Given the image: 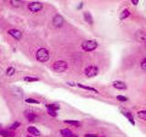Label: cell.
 <instances>
[{
	"mask_svg": "<svg viewBox=\"0 0 146 137\" xmlns=\"http://www.w3.org/2000/svg\"><path fill=\"white\" fill-rule=\"evenodd\" d=\"M46 107L48 108V110H50V111H57L58 109H59V106H58V104H55V103L47 104Z\"/></svg>",
	"mask_w": 146,
	"mask_h": 137,
	"instance_id": "ac0fdd59",
	"label": "cell"
},
{
	"mask_svg": "<svg viewBox=\"0 0 146 137\" xmlns=\"http://www.w3.org/2000/svg\"><path fill=\"white\" fill-rule=\"evenodd\" d=\"M8 33L9 34L11 37H13L17 40H20L21 38H22V32L18 29H16V28H11L8 31Z\"/></svg>",
	"mask_w": 146,
	"mask_h": 137,
	"instance_id": "52a82bcc",
	"label": "cell"
},
{
	"mask_svg": "<svg viewBox=\"0 0 146 137\" xmlns=\"http://www.w3.org/2000/svg\"><path fill=\"white\" fill-rule=\"evenodd\" d=\"M141 67H142V68L146 71V58L144 59H142V61L141 62Z\"/></svg>",
	"mask_w": 146,
	"mask_h": 137,
	"instance_id": "83f0119b",
	"label": "cell"
},
{
	"mask_svg": "<svg viewBox=\"0 0 146 137\" xmlns=\"http://www.w3.org/2000/svg\"><path fill=\"white\" fill-rule=\"evenodd\" d=\"M77 86H78V87H79V88H81V89L88 90V91H94V92H96V93L99 92V91H98L96 89H94V88L89 87V86H85V85H83V84H81V83H77Z\"/></svg>",
	"mask_w": 146,
	"mask_h": 137,
	"instance_id": "e0dca14e",
	"label": "cell"
},
{
	"mask_svg": "<svg viewBox=\"0 0 146 137\" xmlns=\"http://www.w3.org/2000/svg\"><path fill=\"white\" fill-rule=\"evenodd\" d=\"M85 75L89 78H92V77H95L96 75H98L99 73V68L96 66H89L85 68Z\"/></svg>",
	"mask_w": 146,
	"mask_h": 137,
	"instance_id": "277c9868",
	"label": "cell"
},
{
	"mask_svg": "<svg viewBox=\"0 0 146 137\" xmlns=\"http://www.w3.org/2000/svg\"><path fill=\"white\" fill-rule=\"evenodd\" d=\"M117 100L120 101V102H127L128 99L125 96H122V95H118L117 96Z\"/></svg>",
	"mask_w": 146,
	"mask_h": 137,
	"instance_id": "484cf974",
	"label": "cell"
},
{
	"mask_svg": "<svg viewBox=\"0 0 146 137\" xmlns=\"http://www.w3.org/2000/svg\"><path fill=\"white\" fill-rule=\"evenodd\" d=\"M84 19L88 24L92 25L93 24V19H92V16L90 15V12H85L84 13Z\"/></svg>",
	"mask_w": 146,
	"mask_h": 137,
	"instance_id": "7c38bea8",
	"label": "cell"
},
{
	"mask_svg": "<svg viewBox=\"0 0 146 137\" xmlns=\"http://www.w3.org/2000/svg\"><path fill=\"white\" fill-rule=\"evenodd\" d=\"M52 23H53V26H55L56 28H60V27L63 26V23H64V19L62 17V16L60 15H56L54 16L52 19Z\"/></svg>",
	"mask_w": 146,
	"mask_h": 137,
	"instance_id": "8992f818",
	"label": "cell"
},
{
	"mask_svg": "<svg viewBox=\"0 0 146 137\" xmlns=\"http://www.w3.org/2000/svg\"><path fill=\"white\" fill-rule=\"evenodd\" d=\"M28 8L29 11L36 13V12H39L43 8V4L40 2H31L28 5Z\"/></svg>",
	"mask_w": 146,
	"mask_h": 137,
	"instance_id": "5b68a950",
	"label": "cell"
},
{
	"mask_svg": "<svg viewBox=\"0 0 146 137\" xmlns=\"http://www.w3.org/2000/svg\"><path fill=\"white\" fill-rule=\"evenodd\" d=\"M81 48L85 51H93L98 48V43L96 40L90 39V40H85L81 43Z\"/></svg>",
	"mask_w": 146,
	"mask_h": 137,
	"instance_id": "7a4b0ae2",
	"label": "cell"
},
{
	"mask_svg": "<svg viewBox=\"0 0 146 137\" xmlns=\"http://www.w3.org/2000/svg\"><path fill=\"white\" fill-rule=\"evenodd\" d=\"M130 15H131V12H130L128 9L122 10V13H121V15H120V19H121V20H124V19L127 18Z\"/></svg>",
	"mask_w": 146,
	"mask_h": 137,
	"instance_id": "9a60e30c",
	"label": "cell"
},
{
	"mask_svg": "<svg viewBox=\"0 0 146 137\" xmlns=\"http://www.w3.org/2000/svg\"><path fill=\"white\" fill-rule=\"evenodd\" d=\"M10 4L14 8H19L24 4V1H20V0H12L10 1Z\"/></svg>",
	"mask_w": 146,
	"mask_h": 137,
	"instance_id": "2e32d148",
	"label": "cell"
},
{
	"mask_svg": "<svg viewBox=\"0 0 146 137\" xmlns=\"http://www.w3.org/2000/svg\"><path fill=\"white\" fill-rule=\"evenodd\" d=\"M131 3H132L133 5H137L139 3V1L138 0H136V1H134V0H132V1H131Z\"/></svg>",
	"mask_w": 146,
	"mask_h": 137,
	"instance_id": "f546056e",
	"label": "cell"
},
{
	"mask_svg": "<svg viewBox=\"0 0 146 137\" xmlns=\"http://www.w3.org/2000/svg\"><path fill=\"white\" fill-rule=\"evenodd\" d=\"M36 59L39 62H46L49 59V52L47 48H40L36 52Z\"/></svg>",
	"mask_w": 146,
	"mask_h": 137,
	"instance_id": "6da1fadb",
	"label": "cell"
},
{
	"mask_svg": "<svg viewBox=\"0 0 146 137\" xmlns=\"http://www.w3.org/2000/svg\"><path fill=\"white\" fill-rule=\"evenodd\" d=\"M19 126H20V122L17 121V122H15L11 126H10V130H12V131H13V130H17Z\"/></svg>",
	"mask_w": 146,
	"mask_h": 137,
	"instance_id": "d4e9b609",
	"label": "cell"
},
{
	"mask_svg": "<svg viewBox=\"0 0 146 137\" xmlns=\"http://www.w3.org/2000/svg\"><path fill=\"white\" fill-rule=\"evenodd\" d=\"M124 115H125L126 117L128 118V120L131 122V123L132 124V125H134L135 124V122H134V119H133V116L131 115V113H124Z\"/></svg>",
	"mask_w": 146,
	"mask_h": 137,
	"instance_id": "cb8c5ba5",
	"label": "cell"
},
{
	"mask_svg": "<svg viewBox=\"0 0 146 137\" xmlns=\"http://www.w3.org/2000/svg\"><path fill=\"white\" fill-rule=\"evenodd\" d=\"M64 122L67 124H69V125H73V126H79L81 123H79V121H75V120H66L64 121Z\"/></svg>",
	"mask_w": 146,
	"mask_h": 137,
	"instance_id": "d6986e66",
	"label": "cell"
},
{
	"mask_svg": "<svg viewBox=\"0 0 146 137\" xmlns=\"http://www.w3.org/2000/svg\"><path fill=\"white\" fill-rule=\"evenodd\" d=\"M24 115H25V117L28 119V122H35V120L37 119V117H38L37 114H35V113H32V111H26L24 113Z\"/></svg>",
	"mask_w": 146,
	"mask_h": 137,
	"instance_id": "ba28073f",
	"label": "cell"
},
{
	"mask_svg": "<svg viewBox=\"0 0 146 137\" xmlns=\"http://www.w3.org/2000/svg\"><path fill=\"white\" fill-rule=\"evenodd\" d=\"M113 87L116 88L118 90H125L126 89V84L123 82H120V80H115L112 83Z\"/></svg>",
	"mask_w": 146,
	"mask_h": 137,
	"instance_id": "9c48e42d",
	"label": "cell"
},
{
	"mask_svg": "<svg viewBox=\"0 0 146 137\" xmlns=\"http://www.w3.org/2000/svg\"><path fill=\"white\" fill-rule=\"evenodd\" d=\"M84 137H98V136L95 134H90V133H88V134H85Z\"/></svg>",
	"mask_w": 146,
	"mask_h": 137,
	"instance_id": "f1b7e54d",
	"label": "cell"
},
{
	"mask_svg": "<svg viewBox=\"0 0 146 137\" xmlns=\"http://www.w3.org/2000/svg\"><path fill=\"white\" fill-rule=\"evenodd\" d=\"M26 137H32V136H30V135H28V136H26Z\"/></svg>",
	"mask_w": 146,
	"mask_h": 137,
	"instance_id": "836d02e7",
	"label": "cell"
},
{
	"mask_svg": "<svg viewBox=\"0 0 146 137\" xmlns=\"http://www.w3.org/2000/svg\"><path fill=\"white\" fill-rule=\"evenodd\" d=\"M25 102H26V103H29V104H39V101H37L36 99H33V98H28L25 100Z\"/></svg>",
	"mask_w": 146,
	"mask_h": 137,
	"instance_id": "603a6c76",
	"label": "cell"
},
{
	"mask_svg": "<svg viewBox=\"0 0 146 137\" xmlns=\"http://www.w3.org/2000/svg\"><path fill=\"white\" fill-rule=\"evenodd\" d=\"M68 67V63L64 60H58L55 61L52 64V70L55 71L56 72H63V71H67Z\"/></svg>",
	"mask_w": 146,
	"mask_h": 137,
	"instance_id": "3957f363",
	"label": "cell"
},
{
	"mask_svg": "<svg viewBox=\"0 0 146 137\" xmlns=\"http://www.w3.org/2000/svg\"><path fill=\"white\" fill-rule=\"evenodd\" d=\"M1 128H2V124L0 123V129H1Z\"/></svg>",
	"mask_w": 146,
	"mask_h": 137,
	"instance_id": "d6a6232c",
	"label": "cell"
},
{
	"mask_svg": "<svg viewBox=\"0 0 146 137\" xmlns=\"http://www.w3.org/2000/svg\"><path fill=\"white\" fill-rule=\"evenodd\" d=\"M60 134L62 135V137H71L73 133L69 129H62L60 130Z\"/></svg>",
	"mask_w": 146,
	"mask_h": 137,
	"instance_id": "4fadbf2b",
	"label": "cell"
},
{
	"mask_svg": "<svg viewBox=\"0 0 146 137\" xmlns=\"http://www.w3.org/2000/svg\"><path fill=\"white\" fill-rule=\"evenodd\" d=\"M0 135H2L3 137H14L15 133L12 131H0Z\"/></svg>",
	"mask_w": 146,
	"mask_h": 137,
	"instance_id": "5bb4252c",
	"label": "cell"
},
{
	"mask_svg": "<svg viewBox=\"0 0 146 137\" xmlns=\"http://www.w3.org/2000/svg\"><path fill=\"white\" fill-rule=\"evenodd\" d=\"M136 38L139 41H146V32L140 30L136 33Z\"/></svg>",
	"mask_w": 146,
	"mask_h": 137,
	"instance_id": "8fae6325",
	"label": "cell"
},
{
	"mask_svg": "<svg viewBox=\"0 0 146 137\" xmlns=\"http://www.w3.org/2000/svg\"><path fill=\"white\" fill-rule=\"evenodd\" d=\"M71 137H79V136H78V135H76V134H73Z\"/></svg>",
	"mask_w": 146,
	"mask_h": 137,
	"instance_id": "1f68e13d",
	"label": "cell"
},
{
	"mask_svg": "<svg viewBox=\"0 0 146 137\" xmlns=\"http://www.w3.org/2000/svg\"><path fill=\"white\" fill-rule=\"evenodd\" d=\"M82 6H83V3H81V5H79V9H81V8H82Z\"/></svg>",
	"mask_w": 146,
	"mask_h": 137,
	"instance_id": "4dcf8cb0",
	"label": "cell"
},
{
	"mask_svg": "<svg viewBox=\"0 0 146 137\" xmlns=\"http://www.w3.org/2000/svg\"><path fill=\"white\" fill-rule=\"evenodd\" d=\"M25 82H38L39 79L37 78V77H31V76H26L24 78Z\"/></svg>",
	"mask_w": 146,
	"mask_h": 137,
	"instance_id": "44dd1931",
	"label": "cell"
},
{
	"mask_svg": "<svg viewBox=\"0 0 146 137\" xmlns=\"http://www.w3.org/2000/svg\"><path fill=\"white\" fill-rule=\"evenodd\" d=\"M28 132L33 136H39L40 135V132L34 126H28Z\"/></svg>",
	"mask_w": 146,
	"mask_h": 137,
	"instance_id": "30bf717a",
	"label": "cell"
},
{
	"mask_svg": "<svg viewBox=\"0 0 146 137\" xmlns=\"http://www.w3.org/2000/svg\"><path fill=\"white\" fill-rule=\"evenodd\" d=\"M137 116L142 121H146V111L145 110H142V111H139L137 113Z\"/></svg>",
	"mask_w": 146,
	"mask_h": 137,
	"instance_id": "ffe728a7",
	"label": "cell"
},
{
	"mask_svg": "<svg viewBox=\"0 0 146 137\" xmlns=\"http://www.w3.org/2000/svg\"><path fill=\"white\" fill-rule=\"evenodd\" d=\"M48 113H49L50 116H53V117H57V116H58V113H57V111H50V110H48Z\"/></svg>",
	"mask_w": 146,
	"mask_h": 137,
	"instance_id": "4316f807",
	"label": "cell"
},
{
	"mask_svg": "<svg viewBox=\"0 0 146 137\" xmlns=\"http://www.w3.org/2000/svg\"><path fill=\"white\" fill-rule=\"evenodd\" d=\"M15 72H16V68H14V67H8V68H6V75L8 76H13L14 74H15Z\"/></svg>",
	"mask_w": 146,
	"mask_h": 137,
	"instance_id": "7402d4cb",
	"label": "cell"
}]
</instances>
